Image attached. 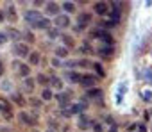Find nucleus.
Wrapping results in <instances>:
<instances>
[{"label":"nucleus","instance_id":"f257e3e1","mask_svg":"<svg viewBox=\"0 0 152 132\" xmlns=\"http://www.w3.org/2000/svg\"><path fill=\"white\" fill-rule=\"evenodd\" d=\"M25 20H27L31 25H38L43 18H41V15H39L38 11H27V13H25Z\"/></svg>","mask_w":152,"mask_h":132},{"label":"nucleus","instance_id":"f03ea898","mask_svg":"<svg viewBox=\"0 0 152 132\" xmlns=\"http://www.w3.org/2000/svg\"><path fill=\"white\" fill-rule=\"evenodd\" d=\"M90 22H91V15H90V13H81V15H79V25H75V29H77V30H83L84 25H88Z\"/></svg>","mask_w":152,"mask_h":132},{"label":"nucleus","instance_id":"7ed1b4c3","mask_svg":"<svg viewBox=\"0 0 152 132\" xmlns=\"http://www.w3.org/2000/svg\"><path fill=\"white\" fill-rule=\"evenodd\" d=\"M13 50H15V54H16V55H20V57H25V55H29V54H31L25 43H15Z\"/></svg>","mask_w":152,"mask_h":132},{"label":"nucleus","instance_id":"20e7f679","mask_svg":"<svg viewBox=\"0 0 152 132\" xmlns=\"http://www.w3.org/2000/svg\"><path fill=\"white\" fill-rule=\"evenodd\" d=\"M91 34H93L95 38H100V39H102V41H106L107 45H111V43H113V38H111V36H109L107 32H104L102 29H95V30H93Z\"/></svg>","mask_w":152,"mask_h":132},{"label":"nucleus","instance_id":"39448f33","mask_svg":"<svg viewBox=\"0 0 152 132\" xmlns=\"http://www.w3.org/2000/svg\"><path fill=\"white\" fill-rule=\"evenodd\" d=\"M93 11L99 13V15H107V13H109V7H107L106 2H97V4L93 6Z\"/></svg>","mask_w":152,"mask_h":132},{"label":"nucleus","instance_id":"423d86ee","mask_svg":"<svg viewBox=\"0 0 152 132\" xmlns=\"http://www.w3.org/2000/svg\"><path fill=\"white\" fill-rule=\"evenodd\" d=\"M56 25H57L59 29H64V27H68V25H70V20H68V16H63V15H59V16L56 18Z\"/></svg>","mask_w":152,"mask_h":132},{"label":"nucleus","instance_id":"0eeeda50","mask_svg":"<svg viewBox=\"0 0 152 132\" xmlns=\"http://www.w3.org/2000/svg\"><path fill=\"white\" fill-rule=\"evenodd\" d=\"M7 38H13V39H20V30H16V29H13V27H9V29H6V32H4Z\"/></svg>","mask_w":152,"mask_h":132},{"label":"nucleus","instance_id":"6e6552de","mask_svg":"<svg viewBox=\"0 0 152 132\" xmlns=\"http://www.w3.org/2000/svg\"><path fill=\"white\" fill-rule=\"evenodd\" d=\"M95 77H91V75H83V81H81V84L83 86H86V88H90V86H95Z\"/></svg>","mask_w":152,"mask_h":132},{"label":"nucleus","instance_id":"1a4fd4ad","mask_svg":"<svg viewBox=\"0 0 152 132\" xmlns=\"http://www.w3.org/2000/svg\"><path fill=\"white\" fill-rule=\"evenodd\" d=\"M90 123H91L90 118L84 116V114H81V118H79V128H81V130H86V128L90 127Z\"/></svg>","mask_w":152,"mask_h":132},{"label":"nucleus","instance_id":"9d476101","mask_svg":"<svg viewBox=\"0 0 152 132\" xmlns=\"http://www.w3.org/2000/svg\"><path fill=\"white\" fill-rule=\"evenodd\" d=\"M47 11H48V15H57L59 6H57L56 2H48V4H47Z\"/></svg>","mask_w":152,"mask_h":132},{"label":"nucleus","instance_id":"9b49d317","mask_svg":"<svg viewBox=\"0 0 152 132\" xmlns=\"http://www.w3.org/2000/svg\"><path fill=\"white\" fill-rule=\"evenodd\" d=\"M56 98H57V102H59L61 105H64V104H68V102H70V95H68V93H59Z\"/></svg>","mask_w":152,"mask_h":132},{"label":"nucleus","instance_id":"f8f14e48","mask_svg":"<svg viewBox=\"0 0 152 132\" xmlns=\"http://www.w3.org/2000/svg\"><path fill=\"white\" fill-rule=\"evenodd\" d=\"M0 111H2L4 114L11 111V105H9V102H7V100H4V98H0Z\"/></svg>","mask_w":152,"mask_h":132},{"label":"nucleus","instance_id":"ddd939ff","mask_svg":"<svg viewBox=\"0 0 152 132\" xmlns=\"http://www.w3.org/2000/svg\"><path fill=\"white\" fill-rule=\"evenodd\" d=\"M23 89L29 91V93L34 91V81H32V79H25V81H23Z\"/></svg>","mask_w":152,"mask_h":132},{"label":"nucleus","instance_id":"4468645a","mask_svg":"<svg viewBox=\"0 0 152 132\" xmlns=\"http://www.w3.org/2000/svg\"><path fill=\"white\" fill-rule=\"evenodd\" d=\"M99 54H100L102 57H109V55L113 54V48H111V46H107V48H106V46H102V48L99 50Z\"/></svg>","mask_w":152,"mask_h":132},{"label":"nucleus","instance_id":"2eb2a0df","mask_svg":"<svg viewBox=\"0 0 152 132\" xmlns=\"http://www.w3.org/2000/svg\"><path fill=\"white\" fill-rule=\"evenodd\" d=\"M7 16H9L11 22H16V13H15V7H13V6H9V9H7Z\"/></svg>","mask_w":152,"mask_h":132},{"label":"nucleus","instance_id":"dca6fc26","mask_svg":"<svg viewBox=\"0 0 152 132\" xmlns=\"http://www.w3.org/2000/svg\"><path fill=\"white\" fill-rule=\"evenodd\" d=\"M36 27H39V29H50V22L43 18V20H41V22H39V23H38Z\"/></svg>","mask_w":152,"mask_h":132},{"label":"nucleus","instance_id":"f3484780","mask_svg":"<svg viewBox=\"0 0 152 132\" xmlns=\"http://www.w3.org/2000/svg\"><path fill=\"white\" fill-rule=\"evenodd\" d=\"M50 82H52V86H54V88H57V89H59V88L63 86V84H61V81H59L57 77H54V75L50 77Z\"/></svg>","mask_w":152,"mask_h":132},{"label":"nucleus","instance_id":"a211bd4d","mask_svg":"<svg viewBox=\"0 0 152 132\" xmlns=\"http://www.w3.org/2000/svg\"><path fill=\"white\" fill-rule=\"evenodd\" d=\"M141 98H143L145 102H148V100H152V91H147V89H145V91L141 93Z\"/></svg>","mask_w":152,"mask_h":132},{"label":"nucleus","instance_id":"6ab92c4d","mask_svg":"<svg viewBox=\"0 0 152 132\" xmlns=\"http://www.w3.org/2000/svg\"><path fill=\"white\" fill-rule=\"evenodd\" d=\"M29 72H31V70H29V66H27V64H22V66H20V73H22L23 77H27Z\"/></svg>","mask_w":152,"mask_h":132},{"label":"nucleus","instance_id":"aec40b11","mask_svg":"<svg viewBox=\"0 0 152 132\" xmlns=\"http://www.w3.org/2000/svg\"><path fill=\"white\" fill-rule=\"evenodd\" d=\"M70 79H72L73 82H81V81H83V75H79V73H73V72H72V73H70Z\"/></svg>","mask_w":152,"mask_h":132},{"label":"nucleus","instance_id":"412c9836","mask_svg":"<svg viewBox=\"0 0 152 132\" xmlns=\"http://www.w3.org/2000/svg\"><path fill=\"white\" fill-rule=\"evenodd\" d=\"M29 59H31V62H32V64H36V62L39 61V54H38V52H32Z\"/></svg>","mask_w":152,"mask_h":132},{"label":"nucleus","instance_id":"4be33fe9","mask_svg":"<svg viewBox=\"0 0 152 132\" xmlns=\"http://www.w3.org/2000/svg\"><path fill=\"white\" fill-rule=\"evenodd\" d=\"M63 41H64L66 46H73V39H72L70 36H63Z\"/></svg>","mask_w":152,"mask_h":132},{"label":"nucleus","instance_id":"5701e85b","mask_svg":"<svg viewBox=\"0 0 152 132\" xmlns=\"http://www.w3.org/2000/svg\"><path fill=\"white\" fill-rule=\"evenodd\" d=\"M100 95H102L100 89H90L88 91V96H100Z\"/></svg>","mask_w":152,"mask_h":132},{"label":"nucleus","instance_id":"b1692460","mask_svg":"<svg viewBox=\"0 0 152 132\" xmlns=\"http://www.w3.org/2000/svg\"><path fill=\"white\" fill-rule=\"evenodd\" d=\"M63 7H64V9H66V11H70V13H72V11H73V9H75V6H73V4H72V2H64V4H63Z\"/></svg>","mask_w":152,"mask_h":132},{"label":"nucleus","instance_id":"393cba45","mask_svg":"<svg viewBox=\"0 0 152 132\" xmlns=\"http://www.w3.org/2000/svg\"><path fill=\"white\" fill-rule=\"evenodd\" d=\"M56 54H57L59 57H66V55H68V52H66V48H57V50H56Z\"/></svg>","mask_w":152,"mask_h":132},{"label":"nucleus","instance_id":"a878e982","mask_svg":"<svg viewBox=\"0 0 152 132\" xmlns=\"http://www.w3.org/2000/svg\"><path fill=\"white\" fill-rule=\"evenodd\" d=\"M13 100H15L16 104H20V105H23V104H25V100H23L20 95H13Z\"/></svg>","mask_w":152,"mask_h":132},{"label":"nucleus","instance_id":"bb28decb","mask_svg":"<svg viewBox=\"0 0 152 132\" xmlns=\"http://www.w3.org/2000/svg\"><path fill=\"white\" fill-rule=\"evenodd\" d=\"M20 118H22L23 121H27L29 125H31V123H34V120H32V118H29V116H27V114H23V112H20Z\"/></svg>","mask_w":152,"mask_h":132},{"label":"nucleus","instance_id":"cd10ccee","mask_svg":"<svg viewBox=\"0 0 152 132\" xmlns=\"http://www.w3.org/2000/svg\"><path fill=\"white\" fill-rule=\"evenodd\" d=\"M93 68L97 70V73H99L100 77H104V75H106V73H104V70H102V66H100V64H93Z\"/></svg>","mask_w":152,"mask_h":132},{"label":"nucleus","instance_id":"c85d7f7f","mask_svg":"<svg viewBox=\"0 0 152 132\" xmlns=\"http://www.w3.org/2000/svg\"><path fill=\"white\" fill-rule=\"evenodd\" d=\"M38 82H39V84H47V82H48V79H47L43 73H39V75H38Z\"/></svg>","mask_w":152,"mask_h":132},{"label":"nucleus","instance_id":"c756f323","mask_svg":"<svg viewBox=\"0 0 152 132\" xmlns=\"http://www.w3.org/2000/svg\"><path fill=\"white\" fill-rule=\"evenodd\" d=\"M52 98V91L50 89H45L43 91V100H50Z\"/></svg>","mask_w":152,"mask_h":132},{"label":"nucleus","instance_id":"7c9ffc66","mask_svg":"<svg viewBox=\"0 0 152 132\" xmlns=\"http://www.w3.org/2000/svg\"><path fill=\"white\" fill-rule=\"evenodd\" d=\"M23 36H25V39H27V41H29V43H32V41H34V36H32V34H31V32H25V34H23Z\"/></svg>","mask_w":152,"mask_h":132},{"label":"nucleus","instance_id":"2f4dec72","mask_svg":"<svg viewBox=\"0 0 152 132\" xmlns=\"http://www.w3.org/2000/svg\"><path fill=\"white\" fill-rule=\"evenodd\" d=\"M93 130H95V132H102L104 128H102V125H100V123H93Z\"/></svg>","mask_w":152,"mask_h":132},{"label":"nucleus","instance_id":"473e14b6","mask_svg":"<svg viewBox=\"0 0 152 132\" xmlns=\"http://www.w3.org/2000/svg\"><path fill=\"white\" fill-rule=\"evenodd\" d=\"M90 61H77V66H90Z\"/></svg>","mask_w":152,"mask_h":132},{"label":"nucleus","instance_id":"72a5a7b5","mask_svg":"<svg viewBox=\"0 0 152 132\" xmlns=\"http://www.w3.org/2000/svg\"><path fill=\"white\" fill-rule=\"evenodd\" d=\"M48 36H50V38H56V36H57V30L50 29V30H48Z\"/></svg>","mask_w":152,"mask_h":132},{"label":"nucleus","instance_id":"f704fd0d","mask_svg":"<svg viewBox=\"0 0 152 132\" xmlns=\"http://www.w3.org/2000/svg\"><path fill=\"white\" fill-rule=\"evenodd\" d=\"M6 39H7V36H6V34H0V45H4V43H6Z\"/></svg>","mask_w":152,"mask_h":132},{"label":"nucleus","instance_id":"c9c22d12","mask_svg":"<svg viewBox=\"0 0 152 132\" xmlns=\"http://www.w3.org/2000/svg\"><path fill=\"white\" fill-rule=\"evenodd\" d=\"M31 104H32V105H36V107H39V105H41V102H39V100H34V98L31 100Z\"/></svg>","mask_w":152,"mask_h":132},{"label":"nucleus","instance_id":"e433bc0d","mask_svg":"<svg viewBox=\"0 0 152 132\" xmlns=\"http://www.w3.org/2000/svg\"><path fill=\"white\" fill-rule=\"evenodd\" d=\"M138 128H140V132H147V127H145V125H140Z\"/></svg>","mask_w":152,"mask_h":132},{"label":"nucleus","instance_id":"4c0bfd02","mask_svg":"<svg viewBox=\"0 0 152 132\" xmlns=\"http://www.w3.org/2000/svg\"><path fill=\"white\" fill-rule=\"evenodd\" d=\"M4 18H6V15H4V11H0V22H2Z\"/></svg>","mask_w":152,"mask_h":132},{"label":"nucleus","instance_id":"58836bf2","mask_svg":"<svg viewBox=\"0 0 152 132\" xmlns=\"http://www.w3.org/2000/svg\"><path fill=\"white\" fill-rule=\"evenodd\" d=\"M147 77H150V82H152V70H148V72H147Z\"/></svg>","mask_w":152,"mask_h":132},{"label":"nucleus","instance_id":"ea45409f","mask_svg":"<svg viewBox=\"0 0 152 132\" xmlns=\"http://www.w3.org/2000/svg\"><path fill=\"white\" fill-rule=\"evenodd\" d=\"M2 73H4V68H2V61H0V77H2Z\"/></svg>","mask_w":152,"mask_h":132}]
</instances>
